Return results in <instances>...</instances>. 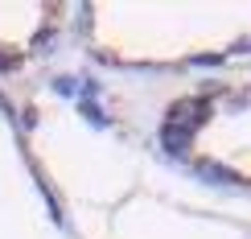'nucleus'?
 Wrapping results in <instances>:
<instances>
[{
    "mask_svg": "<svg viewBox=\"0 0 251 239\" xmlns=\"http://www.w3.org/2000/svg\"><path fill=\"white\" fill-rule=\"evenodd\" d=\"M206 116H210V103H206L202 95H194V99H181V103H177L165 124H173V128H181V132H194Z\"/></svg>",
    "mask_w": 251,
    "mask_h": 239,
    "instance_id": "1",
    "label": "nucleus"
},
{
    "mask_svg": "<svg viewBox=\"0 0 251 239\" xmlns=\"http://www.w3.org/2000/svg\"><path fill=\"white\" fill-rule=\"evenodd\" d=\"M190 136H194V132H181V128H173V124L161 128V144H165L169 157H185V153H190Z\"/></svg>",
    "mask_w": 251,
    "mask_h": 239,
    "instance_id": "2",
    "label": "nucleus"
},
{
    "mask_svg": "<svg viewBox=\"0 0 251 239\" xmlns=\"http://www.w3.org/2000/svg\"><path fill=\"white\" fill-rule=\"evenodd\" d=\"M78 107H82V116H87V120H95V124H111V120L103 116V111H99V107H95L91 99H78Z\"/></svg>",
    "mask_w": 251,
    "mask_h": 239,
    "instance_id": "3",
    "label": "nucleus"
},
{
    "mask_svg": "<svg viewBox=\"0 0 251 239\" xmlns=\"http://www.w3.org/2000/svg\"><path fill=\"white\" fill-rule=\"evenodd\" d=\"M198 178H202V182H231V173H223V169H198Z\"/></svg>",
    "mask_w": 251,
    "mask_h": 239,
    "instance_id": "4",
    "label": "nucleus"
}]
</instances>
